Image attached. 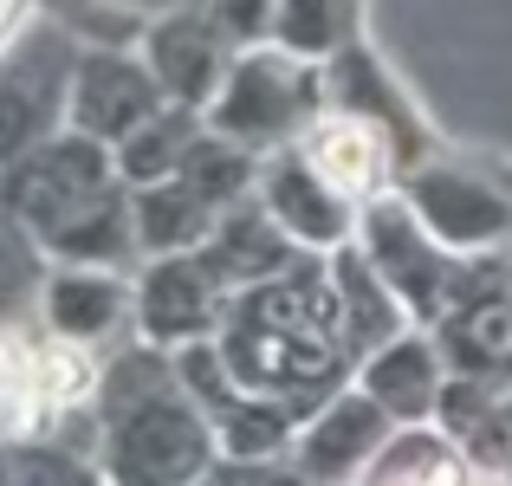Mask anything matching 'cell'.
Here are the masks:
<instances>
[{"instance_id":"6da1fadb","label":"cell","mask_w":512,"mask_h":486,"mask_svg":"<svg viewBox=\"0 0 512 486\" xmlns=\"http://www.w3.org/2000/svg\"><path fill=\"white\" fill-rule=\"evenodd\" d=\"M214 350L240 389L279 402L292 422L357 376V344H350L331 266L318 253H305L299 266L260 279V286L227 292Z\"/></svg>"},{"instance_id":"7a4b0ae2","label":"cell","mask_w":512,"mask_h":486,"mask_svg":"<svg viewBox=\"0 0 512 486\" xmlns=\"http://www.w3.org/2000/svg\"><path fill=\"white\" fill-rule=\"evenodd\" d=\"M91 454L111 486H201L221 461L214 422L188 396L175 350L143 337L104 357V383L91 402Z\"/></svg>"},{"instance_id":"3957f363","label":"cell","mask_w":512,"mask_h":486,"mask_svg":"<svg viewBox=\"0 0 512 486\" xmlns=\"http://www.w3.org/2000/svg\"><path fill=\"white\" fill-rule=\"evenodd\" d=\"M0 208L20 214L52 260L124 266V273H130V260H143L130 182L117 175V150L98 137L59 130L33 156L0 169Z\"/></svg>"},{"instance_id":"277c9868","label":"cell","mask_w":512,"mask_h":486,"mask_svg":"<svg viewBox=\"0 0 512 486\" xmlns=\"http://www.w3.org/2000/svg\"><path fill=\"white\" fill-rule=\"evenodd\" d=\"M98 383H104V350H85L72 337L46 331L39 312L0 324V435L7 441H85L72 435V422L91 428Z\"/></svg>"},{"instance_id":"5b68a950","label":"cell","mask_w":512,"mask_h":486,"mask_svg":"<svg viewBox=\"0 0 512 486\" xmlns=\"http://www.w3.org/2000/svg\"><path fill=\"white\" fill-rule=\"evenodd\" d=\"M318 98H325V65H305L266 39V46H240V59L227 65L214 104L201 111V124L214 137H234L253 156H266V150H286L312 124Z\"/></svg>"},{"instance_id":"8992f818","label":"cell","mask_w":512,"mask_h":486,"mask_svg":"<svg viewBox=\"0 0 512 486\" xmlns=\"http://www.w3.org/2000/svg\"><path fill=\"white\" fill-rule=\"evenodd\" d=\"M78 52L85 46L65 20H20V33L0 46V169H13L65 130V91H72Z\"/></svg>"},{"instance_id":"52a82bcc","label":"cell","mask_w":512,"mask_h":486,"mask_svg":"<svg viewBox=\"0 0 512 486\" xmlns=\"http://www.w3.org/2000/svg\"><path fill=\"white\" fill-rule=\"evenodd\" d=\"M402 201L448 253H506L512 247V182L493 162L422 156L402 169Z\"/></svg>"},{"instance_id":"ba28073f","label":"cell","mask_w":512,"mask_h":486,"mask_svg":"<svg viewBox=\"0 0 512 486\" xmlns=\"http://www.w3.org/2000/svg\"><path fill=\"white\" fill-rule=\"evenodd\" d=\"M299 156L318 169V182L331 188V195H344L350 208H363V201L389 195V188L402 182V143L389 137L376 117L363 111H344V104H318V117L299 130Z\"/></svg>"},{"instance_id":"9c48e42d","label":"cell","mask_w":512,"mask_h":486,"mask_svg":"<svg viewBox=\"0 0 512 486\" xmlns=\"http://www.w3.org/2000/svg\"><path fill=\"white\" fill-rule=\"evenodd\" d=\"M389 435H396L389 409L370 389H357V376H350V383L331 389L312 415H299V428H292V467L312 486H350L389 448Z\"/></svg>"},{"instance_id":"30bf717a","label":"cell","mask_w":512,"mask_h":486,"mask_svg":"<svg viewBox=\"0 0 512 486\" xmlns=\"http://www.w3.org/2000/svg\"><path fill=\"white\" fill-rule=\"evenodd\" d=\"M163 85H156L150 59L130 46H85L78 52V72L72 91H65V130L78 137H98V143H124L143 117L163 111Z\"/></svg>"},{"instance_id":"8fae6325","label":"cell","mask_w":512,"mask_h":486,"mask_svg":"<svg viewBox=\"0 0 512 486\" xmlns=\"http://www.w3.org/2000/svg\"><path fill=\"white\" fill-rule=\"evenodd\" d=\"M39 324L111 357L117 344L137 337V273H124V266L52 260L46 286H39Z\"/></svg>"},{"instance_id":"7c38bea8","label":"cell","mask_w":512,"mask_h":486,"mask_svg":"<svg viewBox=\"0 0 512 486\" xmlns=\"http://www.w3.org/2000/svg\"><path fill=\"white\" fill-rule=\"evenodd\" d=\"M227 312V286L201 253H156L137 266V337L156 350H188L214 337Z\"/></svg>"},{"instance_id":"4fadbf2b","label":"cell","mask_w":512,"mask_h":486,"mask_svg":"<svg viewBox=\"0 0 512 486\" xmlns=\"http://www.w3.org/2000/svg\"><path fill=\"white\" fill-rule=\"evenodd\" d=\"M137 46H143V59H150L163 98L188 104V111H208L214 91H221V78H227V65L240 59V46L214 26V13L188 7V0L169 7V13H156V20L143 26Z\"/></svg>"},{"instance_id":"5bb4252c","label":"cell","mask_w":512,"mask_h":486,"mask_svg":"<svg viewBox=\"0 0 512 486\" xmlns=\"http://www.w3.org/2000/svg\"><path fill=\"white\" fill-rule=\"evenodd\" d=\"M253 201H260V208L273 214V221L286 227V234L299 240L305 253H338V247H350V240H357V208L318 182V169L299 156V143L260 156Z\"/></svg>"},{"instance_id":"9a60e30c","label":"cell","mask_w":512,"mask_h":486,"mask_svg":"<svg viewBox=\"0 0 512 486\" xmlns=\"http://www.w3.org/2000/svg\"><path fill=\"white\" fill-rule=\"evenodd\" d=\"M448 376H454L448 357H441L435 331H422V324L396 331L389 344H376L370 357L357 363V389H370L396 428H428L435 422L441 396H448Z\"/></svg>"},{"instance_id":"2e32d148","label":"cell","mask_w":512,"mask_h":486,"mask_svg":"<svg viewBox=\"0 0 512 486\" xmlns=\"http://www.w3.org/2000/svg\"><path fill=\"white\" fill-rule=\"evenodd\" d=\"M201 260L214 266V279H221L227 292H240V286H260V279L299 266L305 247L260 208V201L247 195V201H234V208L214 221V234L201 240Z\"/></svg>"},{"instance_id":"e0dca14e","label":"cell","mask_w":512,"mask_h":486,"mask_svg":"<svg viewBox=\"0 0 512 486\" xmlns=\"http://www.w3.org/2000/svg\"><path fill=\"white\" fill-rule=\"evenodd\" d=\"M325 266H331V286H338V305H344V324H350V344H357V363L370 357L376 344H389L396 331H409V324H415L409 305L389 292V279L363 260L357 240L338 247V253H325Z\"/></svg>"},{"instance_id":"ac0fdd59","label":"cell","mask_w":512,"mask_h":486,"mask_svg":"<svg viewBox=\"0 0 512 486\" xmlns=\"http://www.w3.org/2000/svg\"><path fill=\"white\" fill-rule=\"evenodd\" d=\"M435 344L454 376L506 383L512 376V292H493V299H474L461 312H448L435 324Z\"/></svg>"},{"instance_id":"d6986e66","label":"cell","mask_w":512,"mask_h":486,"mask_svg":"<svg viewBox=\"0 0 512 486\" xmlns=\"http://www.w3.org/2000/svg\"><path fill=\"white\" fill-rule=\"evenodd\" d=\"M130 214H137L143 260H156V253H201V240L214 234V221H221V208H208L182 175L150 182V188H130Z\"/></svg>"},{"instance_id":"ffe728a7","label":"cell","mask_w":512,"mask_h":486,"mask_svg":"<svg viewBox=\"0 0 512 486\" xmlns=\"http://www.w3.org/2000/svg\"><path fill=\"white\" fill-rule=\"evenodd\" d=\"M461 474H467V454L428 422V428H396L389 448L350 486H461Z\"/></svg>"},{"instance_id":"44dd1931","label":"cell","mask_w":512,"mask_h":486,"mask_svg":"<svg viewBox=\"0 0 512 486\" xmlns=\"http://www.w3.org/2000/svg\"><path fill=\"white\" fill-rule=\"evenodd\" d=\"M195 137H201V111H188V104H163L156 117H143V124L117 143V175H124L130 188L169 182V175L188 162V150H195Z\"/></svg>"},{"instance_id":"7402d4cb","label":"cell","mask_w":512,"mask_h":486,"mask_svg":"<svg viewBox=\"0 0 512 486\" xmlns=\"http://www.w3.org/2000/svg\"><path fill=\"white\" fill-rule=\"evenodd\" d=\"M188 188H195L208 208H234V201H247L253 195V182H260V156L247 150V143H234V137H214L208 124H201V137H195V150H188V162L182 169Z\"/></svg>"},{"instance_id":"603a6c76","label":"cell","mask_w":512,"mask_h":486,"mask_svg":"<svg viewBox=\"0 0 512 486\" xmlns=\"http://www.w3.org/2000/svg\"><path fill=\"white\" fill-rule=\"evenodd\" d=\"M52 273V253L33 240V227L20 214L0 208V324L33 318L39 312V286Z\"/></svg>"},{"instance_id":"cb8c5ba5","label":"cell","mask_w":512,"mask_h":486,"mask_svg":"<svg viewBox=\"0 0 512 486\" xmlns=\"http://www.w3.org/2000/svg\"><path fill=\"white\" fill-rule=\"evenodd\" d=\"M350 39V0H279L273 13V46L305 65H325Z\"/></svg>"},{"instance_id":"d4e9b609","label":"cell","mask_w":512,"mask_h":486,"mask_svg":"<svg viewBox=\"0 0 512 486\" xmlns=\"http://www.w3.org/2000/svg\"><path fill=\"white\" fill-rule=\"evenodd\" d=\"M20 486H111L85 441H20Z\"/></svg>"},{"instance_id":"484cf974","label":"cell","mask_w":512,"mask_h":486,"mask_svg":"<svg viewBox=\"0 0 512 486\" xmlns=\"http://www.w3.org/2000/svg\"><path fill=\"white\" fill-rule=\"evenodd\" d=\"M208 13H214V26H221L234 46H266V39H273L279 0H208Z\"/></svg>"},{"instance_id":"4316f807","label":"cell","mask_w":512,"mask_h":486,"mask_svg":"<svg viewBox=\"0 0 512 486\" xmlns=\"http://www.w3.org/2000/svg\"><path fill=\"white\" fill-rule=\"evenodd\" d=\"M104 7H124V13H137V20H156V13L182 7V0H104Z\"/></svg>"},{"instance_id":"83f0119b","label":"cell","mask_w":512,"mask_h":486,"mask_svg":"<svg viewBox=\"0 0 512 486\" xmlns=\"http://www.w3.org/2000/svg\"><path fill=\"white\" fill-rule=\"evenodd\" d=\"M0 486H20V441L0 435Z\"/></svg>"},{"instance_id":"f1b7e54d","label":"cell","mask_w":512,"mask_h":486,"mask_svg":"<svg viewBox=\"0 0 512 486\" xmlns=\"http://www.w3.org/2000/svg\"><path fill=\"white\" fill-rule=\"evenodd\" d=\"M20 20H26V0H0V46L20 33Z\"/></svg>"},{"instance_id":"f546056e","label":"cell","mask_w":512,"mask_h":486,"mask_svg":"<svg viewBox=\"0 0 512 486\" xmlns=\"http://www.w3.org/2000/svg\"><path fill=\"white\" fill-rule=\"evenodd\" d=\"M201 486H227V480H221V474H208V480H201Z\"/></svg>"},{"instance_id":"4dcf8cb0","label":"cell","mask_w":512,"mask_h":486,"mask_svg":"<svg viewBox=\"0 0 512 486\" xmlns=\"http://www.w3.org/2000/svg\"><path fill=\"white\" fill-rule=\"evenodd\" d=\"M506 474H512V467H506Z\"/></svg>"}]
</instances>
